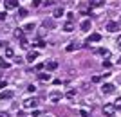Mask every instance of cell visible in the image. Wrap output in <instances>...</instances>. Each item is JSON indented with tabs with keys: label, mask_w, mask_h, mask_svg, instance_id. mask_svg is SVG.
Wrapping results in <instances>:
<instances>
[{
	"label": "cell",
	"mask_w": 121,
	"mask_h": 117,
	"mask_svg": "<svg viewBox=\"0 0 121 117\" xmlns=\"http://www.w3.org/2000/svg\"><path fill=\"white\" fill-rule=\"evenodd\" d=\"M5 16H7L5 13H0V22H4V20H5Z\"/></svg>",
	"instance_id": "836d02e7"
},
{
	"label": "cell",
	"mask_w": 121,
	"mask_h": 117,
	"mask_svg": "<svg viewBox=\"0 0 121 117\" xmlns=\"http://www.w3.org/2000/svg\"><path fill=\"white\" fill-rule=\"evenodd\" d=\"M101 79H103V76H94L92 77V83H99Z\"/></svg>",
	"instance_id": "4316f807"
},
{
	"label": "cell",
	"mask_w": 121,
	"mask_h": 117,
	"mask_svg": "<svg viewBox=\"0 0 121 117\" xmlns=\"http://www.w3.org/2000/svg\"><path fill=\"white\" fill-rule=\"evenodd\" d=\"M5 9H16L18 7V0H4Z\"/></svg>",
	"instance_id": "5b68a950"
},
{
	"label": "cell",
	"mask_w": 121,
	"mask_h": 117,
	"mask_svg": "<svg viewBox=\"0 0 121 117\" xmlns=\"http://www.w3.org/2000/svg\"><path fill=\"white\" fill-rule=\"evenodd\" d=\"M18 15H20V18H24V16H27V9H24V7H20V9H18Z\"/></svg>",
	"instance_id": "603a6c76"
},
{
	"label": "cell",
	"mask_w": 121,
	"mask_h": 117,
	"mask_svg": "<svg viewBox=\"0 0 121 117\" xmlns=\"http://www.w3.org/2000/svg\"><path fill=\"white\" fill-rule=\"evenodd\" d=\"M27 90L33 94V92H36V87H35V85H29V87H27Z\"/></svg>",
	"instance_id": "83f0119b"
},
{
	"label": "cell",
	"mask_w": 121,
	"mask_h": 117,
	"mask_svg": "<svg viewBox=\"0 0 121 117\" xmlns=\"http://www.w3.org/2000/svg\"><path fill=\"white\" fill-rule=\"evenodd\" d=\"M114 90H116V87H114L112 83H105V85L101 87V92H103V94H112Z\"/></svg>",
	"instance_id": "277c9868"
},
{
	"label": "cell",
	"mask_w": 121,
	"mask_h": 117,
	"mask_svg": "<svg viewBox=\"0 0 121 117\" xmlns=\"http://www.w3.org/2000/svg\"><path fill=\"white\" fill-rule=\"evenodd\" d=\"M2 67H4V69H7V67H9V63H7V61H0V69H2Z\"/></svg>",
	"instance_id": "f1b7e54d"
},
{
	"label": "cell",
	"mask_w": 121,
	"mask_h": 117,
	"mask_svg": "<svg viewBox=\"0 0 121 117\" xmlns=\"http://www.w3.org/2000/svg\"><path fill=\"white\" fill-rule=\"evenodd\" d=\"M20 47H22V49H29V43H27L25 38H20Z\"/></svg>",
	"instance_id": "7402d4cb"
},
{
	"label": "cell",
	"mask_w": 121,
	"mask_h": 117,
	"mask_svg": "<svg viewBox=\"0 0 121 117\" xmlns=\"http://www.w3.org/2000/svg\"><path fill=\"white\" fill-rule=\"evenodd\" d=\"M5 87H7V83H5V81H0V88H5Z\"/></svg>",
	"instance_id": "8d00e7d4"
},
{
	"label": "cell",
	"mask_w": 121,
	"mask_h": 117,
	"mask_svg": "<svg viewBox=\"0 0 121 117\" xmlns=\"http://www.w3.org/2000/svg\"><path fill=\"white\" fill-rule=\"evenodd\" d=\"M67 16H69V22H72V20H74V13H69Z\"/></svg>",
	"instance_id": "e575fe53"
},
{
	"label": "cell",
	"mask_w": 121,
	"mask_h": 117,
	"mask_svg": "<svg viewBox=\"0 0 121 117\" xmlns=\"http://www.w3.org/2000/svg\"><path fill=\"white\" fill-rule=\"evenodd\" d=\"M117 47H119V49H121V36H119V38H117Z\"/></svg>",
	"instance_id": "74e56055"
},
{
	"label": "cell",
	"mask_w": 121,
	"mask_h": 117,
	"mask_svg": "<svg viewBox=\"0 0 121 117\" xmlns=\"http://www.w3.org/2000/svg\"><path fill=\"white\" fill-rule=\"evenodd\" d=\"M40 4H42V0H33V5H35V7H38Z\"/></svg>",
	"instance_id": "4dcf8cb0"
},
{
	"label": "cell",
	"mask_w": 121,
	"mask_h": 117,
	"mask_svg": "<svg viewBox=\"0 0 121 117\" xmlns=\"http://www.w3.org/2000/svg\"><path fill=\"white\" fill-rule=\"evenodd\" d=\"M78 47H80V45H78V43H74V41H72V43H69V45L65 47V51H67V52H74L76 49H78Z\"/></svg>",
	"instance_id": "5bb4252c"
},
{
	"label": "cell",
	"mask_w": 121,
	"mask_h": 117,
	"mask_svg": "<svg viewBox=\"0 0 121 117\" xmlns=\"http://www.w3.org/2000/svg\"><path fill=\"white\" fill-rule=\"evenodd\" d=\"M4 54H5V58H15V51H13L11 47H5Z\"/></svg>",
	"instance_id": "e0dca14e"
},
{
	"label": "cell",
	"mask_w": 121,
	"mask_h": 117,
	"mask_svg": "<svg viewBox=\"0 0 121 117\" xmlns=\"http://www.w3.org/2000/svg\"><path fill=\"white\" fill-rule=\"evenodd\" d=\"M105 29L108 31V32H116V31H119V24H117V22H107Z\"/></svg>",
	"instance_id": "3957f363"
},
{
	"label": "cell",
	"mask_w": 121,
	"mask_h": 117,
	"mask_svg": "<svg viewBox=\"0 0 121 117\" xmlns=\"http://www.w3.org/2000/svg\"><path fill=\"white\" fill-rule=\"evenodd\" d=\"M43 67H45V65H43V63H38V65H36V70H42Z\"/></svg>",
	"instance_id": "d6a6232c"
},
{
	"label": "cell",
	"mask_w": 121,
	"mask_h": 117,
	"mask_svg": "<svg viewBox=\"0 0 121 117\" xmlns=\"http://www.w3.org/2000/svg\"><path fill=\"white\" fill-rule=\"evenodd\" d=\"M114 113H116L114 105H112V103H107L105 106H103V115L105 117H114Z\"/></svg>",
	"instance_id": "6da1fadb"
},
{
	"label": "cell",
	"mask_w": 121,
	"mask_h": 117,
	"mask_svg": "<svg viewBox=\"0 0 121 117\" xmlns=\"http://www.w3.org/2000/svg\"><path fill=\"white\" fill-rule=\"evenodd\" d=\"M96 41H101V34H98V32H92L87 38V43H96Z\"/></svg>",
	"instance_id": "8992f818"
},
{
	"label": "cell",
	"mask_w": 121,
	"mask_h": 117,
	"mask_svg": "<svg viewBox=\"0 0 121 117\" xmlns=\"http://www.w3.org/2000/svg\"><path fill=\"white\" fill-rule=\"evenodd\" d=\"M18 117H25V113L24 112H18Z\"/></svg>",
	"instance_id": "f35d334b"
},
{
	"label": "cell",
	"mask_w": 121,
	"mask_h": 117,
	"mask_svg": "<svg viewBox=\"0 0 121 117\" xmlns=\"http://www.w3.org/2000/svg\"><path fill=\"white\" fill-rule=\"evenodd\" d=\"M22 106L24 108H36L38 106V99H36V97H27V99L22 103Z\"/></svg>",
	"instance_id": "7a4b0ae2"
},
{
	"label": "cell",
	"mask_w": 121,
	"mask_h": 117,
	"mask_svg": "<svg viewBox=\"0 0 121 117\" xmlns=\"http://www.w3.org/2000/svg\"><path fill=\"white\" fill-rule=\"evenodd\" d=\"M63 7H56L54 11H52V18H60V16H63Z\"/></svg>",
	"instance_id": "9c48e42d"
},
{
	"label": "cell",
	"mask_w": 121,
	"mask_h": 117,
	"mask_svg": "<svg viewBox=\"0 0 121 117\" xmlns=\"http://www.w3.org/2000/svg\"><path fill=\"white\" fill-rule=\"evenodd\" d=\"M103 4H105V0H91V2H89L91 7H101Z\"/></svg>",
	"instance_id": "7c38bea8"
},
{
	"label": "cell",
	"mask_w": 121,
	"mask_h": 117,
	"mask_svg": "<svg viewBox=\"0 0 121 117\" xmlns=\"http://www.w3.org/2000/svg\"><path fill=\"white\" fill-rule=\"evenodd\" d=\"M98 54H101V56H105V58H108L110 56V51H108V49H103V47H101V49H98Z\"/></svg>",
	"instance_id": "2e32d148"
},
{
	"label": "cell",
	"mask_w": 121,
	"mask_h": 117,
	"mask_svg": "<svg viewBox=\"0 0 121 117\" xmlns=\"http://www.w3.org/2000/svg\"><path fill=\"white\" fill-rule=\"evenodd\" d=\"M117 63H119V65H121V58H119V60H117Z\"/></svg>",
	"instance_id": "ab89813d"
},
{
	"label": "cell",
	"mask_w": 121,
	"mask_h": 117,
	"mask_svg": "<svg viewBox=\"0 0 121 117\" xmlns=\"http://www.w3.org/2000/svg\"><path fill=\"white\" fill-rule=\"evenodd\" d=\"M36 58H38V52H36V51H29V52H27V58H25V60L29 61V63H33Z\"/></svg>",
	"instance_id": "52a82bcc"
},
{
	"label": "cell",
	"mask_w": 121,
	"mask_h": 117,
	"mask_svg": "<svg viewBox=\"0 0 121 117\" xmlns=\"http://www.w3.org/2000/svg\"><path fill=\"white\" fill-rule=\"evenodd\" d=\"M65 97H67V99H74V97H76V90H74V88H72V90H69V92L65 94Z\"/></svg>",
	"instance_id": "ffe728a7"
},
{
	"label": "cell",
	"mask_w": 121,
	"mask_h": 117,
	"mask_svg": "<svg viewBox=\"0 0 121 117\" xmlns=\"http://www.w3.org/2000/svg\"><path fill=\"white\" fill-rule=\"evenodd\" d=\"M0 117H9V113H7V112H2V110H0Z\"/></svg>",
	"instance_id": "d590c367"
},
{
	"label": "cell",
	"mask_w": 121,
	"mask_h": 117,
	"mask_svg": "<svg viewBox=\"0 0 121 117\" xmlns=\"http://www.w3.org/2000/svg\"><path fill=\"white\" fill-rule=\"evenodd\" d=\"M63 31H65V32H72V31H74V24H72V22H67L65 25H63Z\"/></svg>",
	"instance_id": "9a60e30c"
},
{
	"label": "cell",
	"mask_w": 121,
	"mask_h": 117,
	"mask_svg": "<svg viewBox=\"0 0 121 117\" xmlns=\"http://www.w3.org/2000/svg\"><path fill=\"white\" fill-rule=\"evenodd\" d=\"M15 36H16V38H24V29H22V27L15 29Z\"/></svg>",
	"instance_id": "d6986e66"
},
{
	"label": "cell",
	"mask_w": 121,
	"mask_h": 117,
	"mask_svg": "<svg viewBox=\"0 0 121 117\" xmlns=\"http://www.w3.org/2000/svg\"><path fill=\"white\" fill-rule=\"evenodd\" d=\"M35 27H36V25L33 24V22H31V24H27V25L24 27V31H35Z\"/></svg>",
	"instance_id": "cb8c5ba5"
},
{
	"label": "cell",
	"mask_w": 121,
	"mask_h": 117,
	"mask_svg": "<svg viewBox=\"0 0 121 117\" xmlns=\"http://www.w3.org/2000/svg\"><path fill=\"white\" fill-rule=\"evenodd\" d=\"M38 79H40V81H51V74L42 72V74H38Z\"/></svg>",
	"instance_id": "ac0fdd59"
},
{
	"label": "cell",
	"mask_w": 121,
	"mask_h": 117,
	"mask_svg": "<svg viewBox=\"0 0 121 117\" xmlns=\"http://www.w3.org/2000/svg\"><path fill=\"white\" fill-rule=\"evenodd\" d=\"M35 47H45V41H43V40H36L35 41Z\"/></svg>",
	"instance_id": "484cf974"
},
{
	"label": "cell",
	"mask_w": 121,
	"mask_h": 117,
	"mask_svg": "<svg viewBox=\"0 0 121 117\" xmlns=\"http://www.w3.org/2000/svg\"><path fill=\"white\" fill-rule=\"evenodd\" d=\"M61 99V92H52V94H51V101L52 103H58Z\"/></svg>",
	"instance_id": "8fae6325"
},
{
	"label": "cell",
	"mask_w": 121,
	"mask_h": 117,
	"mask_svg": "<svg viewBox=\"0 0 121 117\" xmlns=\"http://www.w3.org/2000/svg\"><path fill=\"white\" fill-rule=\"evenodd\" d=\"M117 24H119V25H121V16H119V22H117Z\"/></svg>",
	"instance_id": "60d3db41"
},
{
	"label": "cell",
	"mask_w": 121,
	"mask_h": 117,
	"mask_svg": "<svg viewBox=\"0 0 121 117\" xmlns=\"http://www.w3.org/2000/svg\"><path fill=\"white\" fill-rule=\"evenodd\" d=\"M80 115H81V117H89V112H87V110H81Z\"/></svg>",
	"instance_id": "f546056e"
},
{
	"label": "cell",
	"mask_w": 121,
	"mask_h": 117,
	"mask_svg": "<svg viewBox=\"0 0 121 117\" xmlns=\"http://www.w3.org/2000/svg\"><path fill=\"white\" fill-rule=\"evenodd\" d=\"M43 117H52V115H43Z\"/></svg>",
	"instance_id": "b9f144b4"
},
{
	"label": "cell",
	"mask_w": 121,
	"mask_h": 117,
	"mask_svg": "<svg viewBox=\"0 0 121 117\" xmlns=\"http://www.w3.org/2000/svg\"><path fill=\"white\" fill-rule=\"evenodd\" d=\"M110 67V61H103V69H108Z\"/></svg>",
	"instance_id": "1f68e13d"
},
{
	"label": "cell",
	"mask_w": 121,
	"mask_h": 117,
	"mask_svg": "<svg viewBox=\"0 0 121 117\" xmlns=\"http://www.w3.org/2000/svg\"><path fill=\"white\" fill-rule=\"evenodd\" d=\"M13 97V92L11 90H4V92H0V99L4 101V99H11Z\"/></svg>",
	"instance_id": "30bf717a"
},
{
	"label": "cell",
	"mask_w": 121,
	"mask_h": 117,
	"mask_svg": "<svg viewBox=\"0 0 121 117\" xmlns=\"http://www.w3.org/2000/svg\"><path fill=\"white\" fill-rule=\"evenodd\" d=\"M114 108H116V110H121V97L114 101Z\"/></svg>",
	"instance_id": "d4e9b609"
},
{
	"label": "cell",
	"mask_w": 121,
	"mask_h": 117,
	"mask_svg": "<svg viewBox=\"0 0 121 117\" xmlns=\"http://www.w3.org/2000/svg\"><path fill=\"white\" fill-rule=\"evenodd\" d=\"M80 29L81 31H89V29H91V20H83L80 24Z\"/></svg>",
	"instance_id": "4fadbf2b"
},
{
	"label": "cell",
	"mask_w": 121,
	"mask_h": 117,
	"mask_svg": "<svg viewBox=\"0 0 121 117\" xmlns=\"http://www.w3.org/2000/svg\"><path fill=\"white\" fill-rule=\"evenodd\" d=\"M56 69H58V61L56 60H51V61H47V70H56Z\"/></svg>",
	"instance_id": "ba28073f"
},
{
	"label": "cell",
	"mask_w": 121,
	"mask_h": 117,
	"mask_svg": "<svg viewBox=\"0 0 121 117\" xmlns=\"http://www.w3.org/2000/svg\"><path fill=\"white\" fill-rule=\"evenodd\" d=\"M43 27H45V29H47V27L52 29V27H54V22H52V20H45V22H43Z\"/></svg>",
	"instance_id": "44dd1931"
}]
</instances>
